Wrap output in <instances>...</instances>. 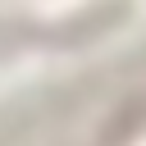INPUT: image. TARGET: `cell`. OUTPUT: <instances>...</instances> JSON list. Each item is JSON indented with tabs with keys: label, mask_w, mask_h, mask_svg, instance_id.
<instances>
[{
	"label": "cell",
	"mask_w": 146,
	"mask_h": 146,
	"mask_svg": "<svg viewBox=\"0 0 146 146\" xmlns=\"http://www.w3.org/2000/svg\"><path fill=\"white\" fill-rule=\"evenodd\" d=\"M50 114H55V96H32V100H18V105L0 110V146L27 141Z\"/></svg>",
	"instance_id": "1"
}]
</instances>
